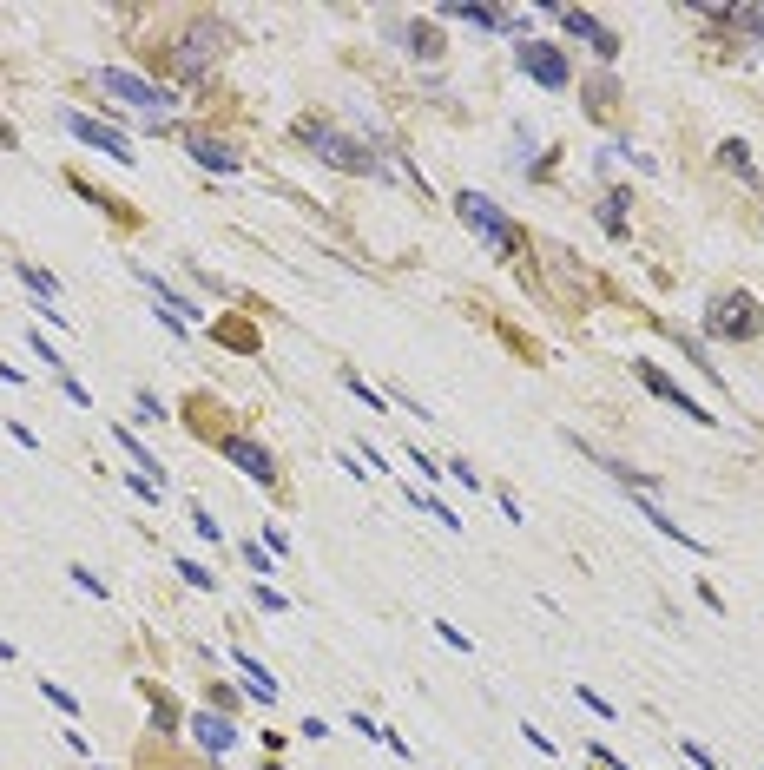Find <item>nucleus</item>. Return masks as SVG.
Segmentation results:
<instances>
[{
  "mask_svg": "<svg viewBox=\"0 0 764 770\" xmlns=\"http://www.w3.org/2000/svg\"><path fill=\"white\" fill-rule=\"evenodd\" d=\"M218 60H224V33L211 27V20H191L172 47H165V66H172L185 86H205V73H211Z\"/></svg>",
  "mask_w": 764,
  "mask_h": 770,
  "instance_id": "f257e3e1",
  "label": "nucleus"
},
{
  "mask_svg": "<svg viewBox=\"0 0 764 770\" xmlns=\"http://www.w3.org/2000/svg\"><path fill=\"white\" fill-rule=\"evenodd\" d=\"M303 139H310V152H317L323 165H336V172H382V152H369L363 139L323 126V119H303Z\"/></svg>",
  "mask_w": 764,
  "mask_h": 770,
  "instance_id": "f03ea898",
  "label": "nucleus"
},
{
  "mask_svg": "<svg viewBox=\"0 0 764 770\" xmlns=\"http://www.w3.org/2000/svg\"><path fill=\"white\" fill-rule=\"evenodd\" d=\"M705 330L718 336V343H751V336L764 330V310L751 290H718L712 310H705Z\"/></svg>",
  "mask_w": 764,
  "mask_h": 770,
  "instance_id": "7ed1b4c3",
  "label": "nucleus"
},
{
  "mask_svg": "<svg viewBox=\"0 0 764 770\" xmlns=\"http://www.w3.org/2000/svg\"><path fill=\"white\" fill-rule=\"evenodd\" d=\"M455 211H462V224L481 237V244H488L494 257H521V231H514V224L494 211V198H481V191H462V198H455Z\"/></svg>",
  "mask_w": 764,
  "mask_h": 770,
  "instance_id": "20e7f679",
  "label": "nucleus"
},
{
  "mask_svg": "<svg viewBox=\"0 0 764 770\" xmlns=\"http://www.w3.org/2000/svg\"><path fill=\"white\" fill-rule=\"evenodd\" d=\"M514 66H521V73L534 79V86H547V93H560V86L573 79L567 53H560V47H547V40H521V47H514Z\"/></svg>",
  "mask_w": 764,
  "mask_h": 770,
  "instance_id": "39448f33",
  "label": "nucleus"
},
{
  "mask_svg": "<svg viewBox=\"0 0 764 770\" xmlns=\"http://www.w3.org/2000/svg\"><path fill=\"white\" fill-rule=\"evenodd\" d=\"M218 455L231 461L238 474H251V481H264V488H277V461H271V448H257L251 435H218Z\"/></svg>",
  "mask_w": 764,
  "mask_h": 770,
  "instance_id": "423d86ee",
  "label": "nucleus"
},
{
  "mask_svg": "<svg viewBox=\"0 0 764 770\" xmlns=\"http://www.w3.org/2000/svg\"><path fill=\"white\" fill-rule=\"evenodd\" d=\"M99 93L106 99H126L132 112H152V106H165V86H145V79H132V73H119V66H106V73H99ZM152 119H159V112H152Z\"/></svg>",
  "mask_w": 764,
  "mask_h": 770,
  "instance_id": "0eeeda50",
  "label": "nucleus"
},
{
  "mask_svg": "<svg viewBox=\"0 0 764 770\" xmlns=\"http://www.w3.org/2000/svg\"><path fill=\"white\" fill-rule=\"evenodd\" d=\"M60 126L73 132L80 145H93V152L119 158V165H132V158H139V152H126V139H119V132H112V126H99V119H86V112H60Z\"/></svg>",
  "mask_w": 764,
  "mask_h": 770,
  "instance_id": "6e6552de",
  "label": "nucleus"
},
{
  "mask_svg": "<svg viewBox=\"0 0 764 770\" xmlns=\"http://www.w3.org/2000/svg\"><path fill=\"white\" fill-rule=\"evenodd\" d=\"M633 376H639V382H646V389H653V395H659V402H672V409H679V415H692V422H705V428H712V422H718V415H712V409H699V402H692V395H685V389H679V382H672V376H666V369H653V362H633Z\"/></svg>",
  "mask_w": 764,
  "mask_h": 770,
  "instance_id": "1a4fd4ad",
  "label": "nucleus"
},
{
  "mask_svg": "<svg viewBox=\"0 0 764 770\" xmlns=\"http://www.w3.org/2000/svg\"><path fill=\"white\" fill-rule=\"evenodd\" d=\"M554 14H560V27H567L573 40H587L600 60H620V33H613V27H600V20L580 14V7H554Z\"/></svg>",
  "mask_w": 764,
  "mask_h": 770,
  "instance_id": "9d476101",
  "label": "nucleus"
},
{
  "mask_svg": "<svg viewBox=\"0 0 764 770\" xmlns=\"http://www.w3.org/2000/svg\"><path fill=\"white\" fill-rule=\"evenodd\" d=\"M191 738H198V751H211V757H224L231 751V744H238V724L224 718V711H198V718H191Z\"/></svg>",
  "mask_w": 764,
  "mask_h": 770,
  "instance_id": "9b49d317",
  "label": "nucleus"
},
{
  "mask_svg": "<svg viewBox=\"0 0 764 770\" xmlns=\"http://www.w3.org/2000/svg\"><path fill=\"white\" fill-rule=\"evenodd\" d=\"M185 152L198 158V165H211V172H238V152L224 139H211V132H185Z\"/></svg>",
  "mask_w": 764,
  "mask_h": 770,
  "instance_id": "f8f14e48",
  "label": "nucleus"
},
{
  "mask_svg": "<svg viewBox=\"0 0 764 770\" xmlns=\"http://www.w3.org/2000/svg\"><path fill=\"white\" fill-rule=\"evenodd\" d=\"M231 665L244 672V685H251V698H257V705H277V678L264 672V665H257L251 652H231Z\"/></svg>",
  "mask_w": 764,
  "mask_h": 770,
  "instance_id": "ddd939ff",
  "label": "nucleus"
},
{
  "mask_svg": "<svg viewBox=\"0 0 764 770\" xmlns=\"http://www.w3.org/2000/svg\"><path fill=\"white\" fill-rule=\"evenodd\" d=\"M718 165H725V172H738L745 185H758V165H751V145H745V139H725V145H718Z\"/></svg>",
  "mask_w": 764,
  "mask_h": 770,
  "instance_id": "4468645a",
  "label": "nucleus"
},
{
  "mask_svg": "<svg viewBox=\"0 0 764 770\" xmlns=\"http://www.w3.org/2000/svg\"><path fill=\"white\" fill-rule=\"evenodd\" d=\"M626 205H633V191H606V198H600V224H606V237H626Z\"/></svg>",
  "mask_w": 764,
  "mask_h": 770,
  "instance_id": "2eb2a0df",
  "label": "nucleus"
},
{
  "mask_svg": "<svg viewBox=\"0 0 764 770\" xmlns=\"http://www.w3.org/2000/svg\"><path fill=\"white\" fill-rule=\"evenodd\" d=\"M409 53H415V60H442V33L415 20V27H409Z\"/></svg>",
  "mask_w": 764,
  "mask_h": 770,
  "instance_id": "dca6fc26",
  "label": "nucleus"
},
{
  "mask_svg": "<svg viewBox=\"0 0 764 770\" xmlns=\"http://www.w3.org/2000/svg\"><path fill=\"white\" fill-rule=\"evenodd\" d=\"M613 99H620V86H613V79H593V86H587V106H593V119H606V112H613Z\"/></svg>",
  "mask_w": 764,
  "mask_h": 770,
  "instance_id": "f3484780",
  "label": "nucleus"
},
{
  "mask_svg": "<svg viewBox=\"0 0 764 770\" xmlns=\"http://www.w3.org/2000/svg\"><path fill=\"white\" fill-rule=\"evenodd\" d=\"M66 573H73V586H80V593H93V599H106V580H99L93 566H66Z\"/></svg>",
  "mask_w": 764,
  "mask_h": 770,
  "instance_id": "a211bd4d",
  "label": "nucleus"
},
{
  "mask_svg": "<svg viewBox=\"0 0 764 770\" xmlns=\"http://www.w3.org/2000/svg\"><path fill=\"white\" fill-rule=\"evenodd\" d=\"M343 389H350V395H363V402H369V415H376V409H382V395H376V389H369V382H363V376H356V369H343Z\"/></svg>",
  "mask_w": 764,
  "mask_h": 770,
  "instance_id": "6ab92c4d",
  "label": "nucleus"
},
{
  "mask_svg": "<svg viewBox=\"0 0 764 770\" xmlns=\"http://www.w3.org/2000/svg\"><path fill=\"white\" fill-rule=\"evenodd\" d=\"M40 692H47V698H53V705H60V711H66V718H73V711H80V698L66 692V685H53V678H40Z\"/></svg>",
  "mask_w": 764,
  "mask_h": 770,
  "instance_id": "aec40b11",
  "label": "nucleus"
},
{
  "mask_svg": "<svg viewBox=\"0 0 764 770\" xmlns=\"http://www.w3.org/2000/svg\"><path fill=\"white\" fill-rule=\"evenodd\" d=\"M178 573H185V580L198 586V593H205V586H218V573H205V566H198V560H178Z\"/></svg>",
  "mask_w": 764,
  "mask_h": 770,
  "instance_id": "412c9836",
  "label": "nucleus"
},
{
  "mask_svg": "<svg viewBox=\"0 0 764 770\" xmlns=\"http://www.w3.org/2000/svg\"><path fill=\"white\" fill-rule=\"evenodd\" d=\"M191 527H198L205 540H218V520H211V507H191Z\"/></svg>",
  "mask_w": 764,
  "mask_h": 770,
  "instance_id": "4be33fe9",
  "label": "nucleus"
},
{
  "mask_svg": "<svg viewBox=\"0 0 764 770\" xmlns=\"http://www.w3.org/2000/svg\"><path fill=\"white\" fill-rule=\"evenodd\" d=\"M159 415H165V409H159V395L139 389V422H159Z\"/></svg>",
  "mask_w": 764,
  "mask_h": 770,
  "instance_id": "5701e85b",
  "label": "nucleus"
},
{
  "mask_svg": "<svg viewBox=\"0 0 764 770\" xmlns=\"http://www.w3.org/2000/svg\"><path fill=\"white\" fill-rule=\"evenodd\" d=\"M580 705H587V711H600V718H620V711L606 705V698H600V692H587V685H580Z\"/></svg>",
  "mask_w": 764,
  "mask_h": 770,
  "instance_id": "b1692460",
  "label": "nucleus"
},
{
  "mask_svg": "<svg viewBox=\"0 0 764 770\" xmlns=\"http://www.w3.org/2000/svg\"><path fill=\"white\" fill-rule=\"evenodd\" d=\"M435 632H442V639L455 645V652H468V632H462V626H448V619H435Z\"/></svg>",
  "mask_w": 764,
  "mask_h": 770,
  "instance_id": "393cba45",
  "label": "nucleus"
},
{
  "mask_svg": "<svg viewBox=\"0 0 764 770\" xmlns=\"http://www.w3.org/2000/svg\"><path fill=\"white\" fill-rule=\"evenodd\" d=\"M152 724H159V731H172V724H178V711L165 705V698H152Z\"/></svg>",
  "mask_w": 764,
  "mask_h": 770,
  "instance_id": "a878e982",
  "label": "nucleus"
},
{
  "mask_svg": "<svg viewBox=\"0 0 764 770\" xmlns=\"http://www.w3.org/2000/svg\"><path fill=\"white\" fill-rule=\"evenodd\" d=\"M257 770H284V764H257Z\"/></svg>",
  "mask_w": 764,
  "mask_h": 770,
  "instance_id": "bb28decb",
  "label": "nucleus"
}]
</instances>
